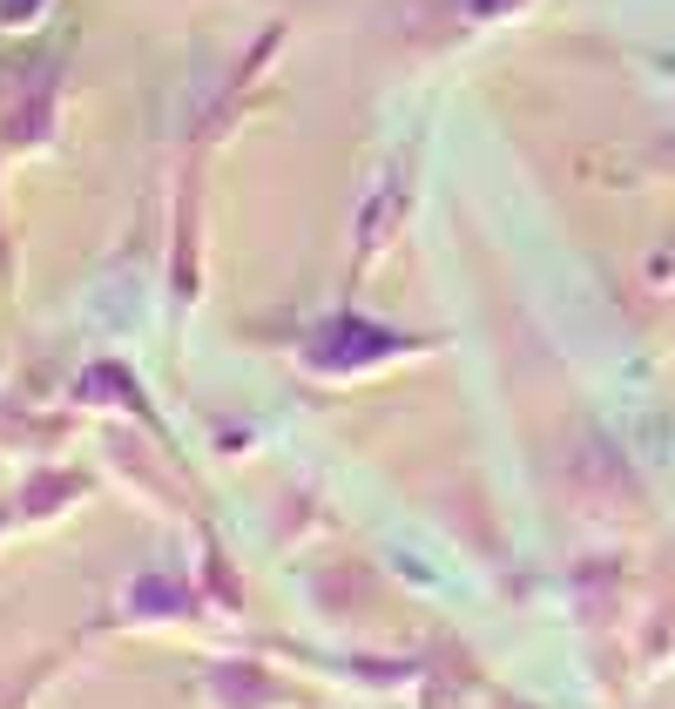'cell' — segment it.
Instances as JSON below:
<instances>
[{"mask_svg": "<svg viewBox=\"0 0 675 709\" xmlns=\"http://www.w3.org/2000/svg\"><path fill=\"white\" fill-rule=\"evenodd\" d=\"M74 493H82V480H74V473H68V480H61V473H48V480H34L27 487V514H48V500H74Z\"/></svg>", "mask_w": 675, "mask_h": 709, "instance_id": "cell-1", "label": "cell"}]
</instances>
